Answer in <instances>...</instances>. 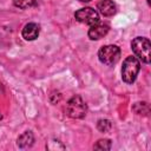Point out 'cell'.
<instances>
[{"label": "cell", "mask_w": 151, "mask_h": 151, "mask_svg": "<svg viewBox=\"0 0 151 151\" xmlns=\"http://www.w3.org/2000/svg\"><path fill=\"white\" fill-rule=\"evenodd\" d=\"M120 58V48L117 45H105L98 51V59L101 64L112 66Z\"/></svg>", "instance_id": "cell-4"}, {"label": "cell", "mask_w": 151, "mask_h": 151, "mask_svg": "<svg viewBox=\"0 0 151 151\" xmlns=\"http://www.w3.org/2000/svg\"><path fill=\"white\" fill-rule=\"evenodd\" d=\"M0 87H1V86H0Z\"/></svg>", "instance_id": "cell-16"}, {"label": "cell", "mask_w": 151, "mask_h": 151, "mask_svg": "<svg viewBox=\"0 0 151 151\" xmlns=\"http://www.w3.org/2000/svg\"><path fill=\"white\" fill-rule=\"evenodd\" d=\"M131 48L134 55L142 60L144 64H150L151 61V42L145 37H136L131 41Z\"/></svg>", "instance_id": "cell-2"}, {"label": "cell", "mask_w": 151, "mask_h": 151, "mask_svg": "<svg viewBox=\"0 0 151 151\" xmlns=\"http://www.w3.org/2000/svg\"><path fill=\"white\" fill-rule=\"evenodd\" d=\"M46 147H47L48 150H53V151H55V150H65V146L61 144V142L55 140V139L48 142V143L46 144Z\"/></svg>", "instance_id": "cell-14"}, {"label": "cell", "mask_w": 151, "mask_h": 151, "mask_svg": "<svg viewBox=\"0 0 151 151\" xmlns=\"http://www.w3.org/2000/svg\"><path fill=\"white\" fill-rule=\"evenodd\" d=\"M110 31V26L105 22H100L98 21L94 25L90 26V29L87 32V35L91 40H99L101 38H104Z\"/></svg>", "instance_id": "cell-6"}, {"label": "cell", "mask_w": 151, "mask_h": 151, "mask_svg": "<svg viewBox=\"0 0 151 151\" xmlns=\"http://www.w3.org/2000/svg\"><path fill=\"white\" fill-rule=\"evenodd\" d=\"M74 18L77 21L85 25H94L99 21V13L92 7H83L74 13Z\"/></svg>", "instance_id": "cell-5"}, {"label": "cell", "mask_w": 151, "mask_h": 151, "mask_svg": "<svg viewBox=\"0 0 151 151\" xmlns=\"http://www.w3.org/2000/svg\"><path fill=\"white\" fill-rule=\"evenodd\" d=\"M39 2V0H13V4L15 7L26 9V8H31L37 6Z\"/></svg>", "instance_id": "cell-11"}, {"label": "cell", "mask_w": 151, "mask_h": 151, "mask_svg": "<svg viewBox=\"0 0 151 151\" xmlns=\"http://www.w3.org/2000/svg\"><path fill=\"white\" fill-rule=\"evenodd\" d=\"M87 111L86 104L80 96H73L66 104V114L73 119H81Z\"/></svg>", "instance_id": "cell-3"}, {"label": "cell", "mask_w": 151, "mask_h": 151, "mask_svg": "<svg viewBox=\"0 0 151 151\" xmlns=\"http://www.w3.org/2000/svg\"><path fill=\"white\" fill-rule=\"evenodd\" d=\"M97 129L103 133L109 132L112 129V123L109 119H99L97 123Z\"/></svg>", "instance_id": "cell-13"}, {"label": "cell", "mask_w": 151, "mask_h": 151, "mask_svg": "<svg viewBox=\"0 0 151 151\" xmlns=\"http://www.w3.org/2000/svg\"><path fill=\"white\" fill-rule=\"evenodd\" d=\"M111 140L110 139H99L94 145H93V149L94 150H100V151H107L111 149Z\"/></svg>", "instance_id": "cell-12"}, {"label": "cell", "mask_w": 151, "mask_h": 151, "mask_svg": "<svg viewBox=\"0 0 151 151\" xmlns=\"http://www.w3.org/2000/svg\"><path fill=\"white\" fill-rule=\"evenodd\" d=\"M140 71V60L137 57L129 55L124 59L122 66V79L126 84L134 83L138 73Z\"/></svg>", "instance_id": "cell-1"}, {"label": "cell", "mask_w": 151, "mask_h": 151, "mask_svg": "<svg viewBox=\"0 0 151 151\" xmlns=\"http://www.w3.org/2000/svg\"><path fill=\"white\" fill-rule=\"evenodd\" d=\"M97 9L104 17H112L116 13V5L112 0H100L97 4Z\"/></svg>", "instance_id": "cell-8"}, {"label": "cell", "mask_w": 151, "mask_h": 151, "mask_svg": "<svg viewBox=\"0 0 151 151\" xmlns=\"http://www.w3.org/2000/svg\"><path fill=\"white\" fill-rule=\"evenodd\" d=\"M132 110L137 114L147 116L149 114V111H150V107H149V104L146 101H138V103H134V105L132 106Z\"/></svg>", "instance_id": "cell-10"}, {"label": "cell", "mask_w": 151, "mask_h": 151, "mask_svg": "<svg viewBox=\"0 0 151 151\" xmlns=\"http://www.w3.org/2000/svg\"><path fill=\"white\" fill-rule=\"evenodd\" d=\"M33 143H34V136L31 131L22 132L17 139V145L20 149H28L33 145Z\"/></svg>", "instance_id": "cell-9"}, {"label": "cell", "mask_w": 151, "mask_h": 151, "mask_svg": "<svg viewBox=\"0 0 151 151\" xmlns=\"http://www.w3.org/2000/svg\"><path fill=\"white\" fill-rule=\"evenodd\" d=\"M79 1H81V2H88V1H91V0H79Z\"/></svg>", "instance_id": "cell-15"}, {"label": "cell", "mask_w": 151, "mask_h": 151, "mask_svg": "<svg viewBox=\"0 0 151 151\" xmlns=\"http://www.w3.org/2000/svg\"><path fill=\"white\" fill-rule=\"evenodd\" d=\"M40 33V26L37 22H28L24 26L22 31H21V35L25 40L27 41H32L35 40L39 37Z\"/></svg>", "instance_id": "cell-7"}]
</instances>
